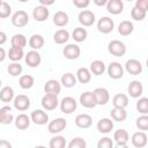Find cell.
Segmentation results:
<instances>
[{
  "label": "cell",
  "instance_id": "cell-1",
  "mask_svg": "<svg viewBox=\"0 0 148 148\" xmlns=\"http://www.w3.org/2000/svg\"><path fill=\"white\" fill-rule=\"evenodd\" d=\"M40 104H42V108H43L44 110H46V111H52V110H54V109L59 105L58 95L45 92V95L42 97Z\"/></svg>",
  "mask_w": 148,
  "mask_h": 148
},
{
  "label": "cell",
  "instance_id": "cell-2",
  "mask_svg": "<svg viewBox=\"0 0 148 148\" xmlns=\"http://www.w3.org/2000/svg\"><path fill=\"white\" fill-rule=\"evenodd\" d=\"M77 108V102L72 96H66L60 101V110L65 114H72Z\"/></svg>",
  "mask_w": 148,
  "mask_h": 148
},
{
  "label": "cell",
  "instance_id": "cell-3",
  "mask_svg": "<svg viewBox=\"0 0 148 148\" xmlns=\"http://www.w3.org/2000/svg\"><path fill=\"white\" fill-rule=\"evenodd\" d=\"M108 51L114 57H123L126 53V45L118 39H113L108 44Z\"/></svg>",
  "mask_w": 148,
  "mask_h": 148
},
{
  "label": "cell",
  "instance_id": "cell-4",
  "mask_svg": "<svg viewBox=\"0 0 148 148\" xmlns=\"http://www.w3.org/2000/svg\"><path fill=\"white\" fill-rule=\"evenodd\" d=\"M12 24L16 28H23L29 23V15L24 10H17L12 15Z\"/></svg>",
  "mask_w": 148,
  "mask_h": 148
},
{
  "label": "cell",
  "instance_id": "cell-5",
  "mask_svg": "<svg viewBox=\"0 0 148 148\" xmlns=\"http://www.w3.org/2000/svg\"><path fill=\"white\" fill-rule=\"evenodd\" d=\"M66 126H67V120L65 118L58 117V118H56V119H53L52 121L49 123L47 130L52 134H58V133L62 132L66 128Z\"/></svg>",
  "mask_w": 148,
  "mask_h": 148
},
{
  "label": "cell",
  "instance_id": "cell-6",
  "mask_svg": "<svg viewBox=\"0 0 148 148\" xmlns=\"http://www.w3.org/2000/svg\"><path fill=\"white\" fill-rule=\"evenodd\" d=\"M114 28V22L109 16H103L97 22V30L102 34H110Z\"/></svg>",
  "mask_w": 148,
  "mask_h": 148
},
{
  "label": "cell",
  "instance_id": "cell-7",
  "mask_svg": "<svg viewBox=\"0 0 148 148\" xmlns=\"http://www.w3.org/2000/svg\"><path fill=\"white\" fill-rule=\"evenodd\" d=\"M77 20L80 22L81 25L83 27H90L95 23L96 18H95V14L91 12V10H88V9H83L77 15Z\"/></svg>",
  "mask_w": 148,
  "mask_h": 148
},
{
  "label": "cell",
  "instance_id": "cell-8",
  "mask_svg": "<svg viewBox=\"0 0 148 148\" xmlns=\"http://www.w3.org/2000/svg\"><path fill=\"white\" fill-rule=\"evenodd\" d=\"M108 75L113 79V80H118V79H121L123 75H124V67L117 62V61H112L109 64L108 66Z\"/></svg>",
  "mask_w": 148,
  "mask_h": 148
},
{
  "label": "cell",
  "instance_id": "cell-9",
  "mask_svg": "<svg viewBox=\"0 0 148 148\" xmlns=\"http://www.w3.org/2000/svg\"><path fill=\"white\" fill-rule=\"evenodd\" d=\"M13 105L17 111H25L30 108V98L27 95L20 94V95L14 97Z\"/></svg>",
  "mask_w": 148,
  "mask_h": 148
},
{
  "label": "cell",
  "instance_id": "cell-10",
  "mask_svg": "<svg viewBox=\"0 0 148 148\" xmlns=\"http://www.w3.org/2000/svg\"><path fill=\"white\" fill-rule=\"evenodd\" d=\"M24 60H25V64L31 67V68H35V67H38L42 62V57L40 54L38 53L37 50H31L29 51L25 56H24Z\"/></svg>",
  "mask_w": 148,
  "mask_h": 148
},
{
  "label": "cell",
  "instance_id": "cell-11",
  "mask_svg": "<svg viewBox=\"0 0 148 148\" xmlns=\"http://www.w3.org/2000/svg\"><path fill=\"white\" fill-rule=\"evenodd\" d=\"M92 92L95 95V99H96L97 105H105L110 101V94H109V90L106 88L98 87Z\"/></svg>",
  "mask_w": 148,
  "mask_h": 148
},
{
  "label": "cell",
  "instance_id": "cell-12",
  "mask_svg": "<svg viewBox=\"0 0 148 148\" xmlns=\"http://www.w3.org/2000/svg\"><path fill=\"white\" fill-rule=\"evenodd\" d=\"M50 16V10L47 9L46 6H36L32 10V17L35 18V21L37 22H44L49 18Z\"/></svg>",
  "mask_w": 148,
  "mask_h": 148
},
{
  "label": "cell",
  "instance_id": "cell-13",
  "mask_svg": "<svg viewBox=\"0 0 148 148\" xmlns=\"http://www.w3.org/2000/svg\"><path fill=\"white\" fill-rule=\"evenodd\" d=\"M62 53H64V56H65L66 59H68V60H75V59H77L80 57L81 50H80V47L76 44H67L64 47Z\"/></svg>",
  "mask_w": 148,
  "mask_h": 148
},
{
  "label": "cell",
  "instance_id": "cell-14",
  "mask_svg": "<svg viewBox=\"0 0 148 148\" xmlns=\"http://www.w3.org/2000/svg\"><path fill=\"white\" fill-rule=\"evenodd\" d=\"M127 91H128V95L133 98H139L141 97V95L143 94V86L140 81L138 80H133L130 82L128 87H127Z\"/></svg>",
  "mask_w": 148,
  "mask_h": 148
},
{
  "label": "cell",
  "instance_id": "cell-15",
  "mask_svg": "<svg viewBox=\"0 0 148 148\" xmlns=\"http://www.w3.org/2000/svg\"><path fill=\"white\" fill-rule=\"evenodd\" d=\"M80 103L82 106L87 108V109H94L97 104H96V99H95V95L92 91H84L80 95Z\"/></svg>",
  "mask_w": 148,
  "mask_h": 148
},
{
  "label": "cell",
  "instance_id": "cell-16",
  "mask_svg": "<svg viewBox=\"0 0 148 148\" xmlns=\"http://www.w3.org/2000/svg\"><path fill=\"white\" fill-rule=\"evenodd\" d=\"M30 119L34 124L36 125H45L47 121H49V114L44 111V110H40V109H37V110H34L30 114Z\"/></svg>",
  "mask_w": 148,
  "mask_h": 148
},
{
  "label": "cell",
  "instance_id": "cell-17",
  "mask_svg": "<svg viewBox=\"0 0 148 148\" xmlns=\"http://www.w3.org/2000/svg\"><path fill=\"white\" fill-rule=\"evenodd\" d=\"M125 69L131 75H139L142 72V64L136 59H128L125 62Z\"/></svg>",
  "mask_w": 148,
  "mask_h": 148
},
{
  "label": "cell",
  "instance_id": "cell-18",
  "mask_svg": "<svg viewBox=\"0 0 148 148\" xmlns=\"http://www.w3.org/2000/svg\"><path fill=\"white\" fill-rule=\"evenodd\" d=\"M131 141H132V145L136 148H143L147 142H148V138L145 133V131H138L135 132L132 138H131Z\"/></svg>",
  "mask_w": 148,
  "mask_h": 148
},
{
  "label": "cell",
  "instance_id": "cell-19",
  "mask_svg": "<svg viewBox=\"0 0 148 148\" xmlns=\"http://www.w3.org/2000/svg\"><path fill=\"white\" fill-rule=\"evenodd\" d=\"M14 121V116L12 113V108L9 105H3L0 108V124L9 125Z\"/></svg>",
  "mask_w": 148,
  "mask_h": 148
},
{
  "label": "cell",
  "instance_id": "cell-20",
  "mask_svg": "<svg viewBox=\"0 0 148 148\" xmlns=\"http://www.w3.org/2000/svg\"><path fill=\"white\" fill-rule=\"evenodd\" d=\"M113 140L116 141L117 146L119 147H125L130 140V135L127 133L126 130H123V128H119L114 133H113Z\"/></svg>",
  "mask_w": 148,
  "mask_h": 148
},
{
  "label": "cell",
  "instance_id": "cell-21",
  "mask_svg": "<svg viewBox=\"0 0 148 148\" xmlns=\"http://www.w3.org/2000/svg\"><path fill=\"white\" fill-rule=\"evenodd\" d=\"M105 6H106V10L112 15H118L124 10L123 0H108Z\"/></svg>",
  "mask_w": 148,
  "mask_h": 148
},
{
  "label": "cell",
  "instance_id": "cell-22",
  "mask_svg": "<svg viewBox=\"0 0 148 148\" xmlns=\"http://www.w3.org/2000/svg\"><path fill=\"white\" fill-rule=\"evenodd\" d=\"M75 125L80 128H89L92 124V118L88 113H80L74 119Z\"/></svg>",
  "mask_w": 148,
  "mask_h": 148
},
{
  "label": "cell",
  "instance_id": "cell-23",
  "mask_svg": "<svg viewBox=\"0 0 148 148\" xmlns=\"http://www.w3.org/2000/svg\"><path fill=\"white\" fill-rule=\"evenodd\" d=\"M44 91L45 92H49V94H56V95H59L60 91H61V83L58 82L57 80H47L46 83L44 84Z\"/></svg>",
  "mask_w": 148,
  "mask_h": 148
},
{
  "label": "cell",
  "instance_id": "cell-24",
  "mask_svg": "<svg viewBox=\"0 0 148 148\" xmlns=\"http://www.w3.org/2000/svg\"><path fill=\"white\" fill-rule=\"evenodd\" d=\"M97 130H98V132H101L103 134L110 133L113 130V120H111L110 118L99 119L97 123Z\"/></svg>",
  "mask_w": 148,
  "mask_h": 148
},
{
  "label": "cell",
  "instance_id": "cell-25",
  "mask_svg": "<svg viewBox=\"0 0 148 148\" xmlns=\"http://www.w3.org/2000/svg\"><path fill=\"white\" fill-rule=\"evenodd\" d=\"M69 22V17H68V14L62 12V10H58L54 13L53 15V23L57 25V27H65L67 25Z\"/></svg>",
  "mask_w": 148,
  "mask_h": 148
},
{
  "label": "cell",
  "instance_id": "cell-26",
  "mask_svg": "<svg viewBox=\"0 0 148 148\" xmlns=\"http://www.w3.org/2000/svg\"><path fill=\"white\" fill-rule=\"evenodd\" d=\"M15 126L16 128L18 130H27L29 126H30V123H31V119L28 114L25 113H20L16 118H15Z\"/></svg>",
  "mask_w": 148,
  "mask_h": 148
},
{
  "label": "cell",
  "instance_id": "cell-27",
  "mask_svg": "<svg viewBox=\"0 0 148 148\" xmlns=\"http://www.w3.org/2000/svg\"><path fill=\"white\" fill-rule=\"evenodd\" d=\"M15 94H14V89L9 86L2 87L0 89V101L3 103H9L14 99Z\"/></svg>",
  "mask_w": 148,
  "mask_h": 148
},
{
  "label": "cell",
  "instance_id": "cell-28",
  "mask_svg": "<svg viewBox=\"0 0 148 148\" xmlns=\"http://www.w3.org/2000/svg\"><path fill=\"white\" fill-rule=\"evenodd\" d=\"M76 76L73 74V73H65L61 75V79H60V83L65 87V88H73L75 87L76 84Z\"/></svg>",
  "mask_w": 148,
  "mask_h": 148
},
{
  "label": "cell",
  "instance_id": "cell-29",
  "mask_svg": "<svg viewBox=\"0 0 148 148\" xmlns=\"http://www.w3.org/2000/svg\"><path fill=\"white\" fill-rule=\"evenodd\" d=\"M134 30V25L131 21H121L118 25V32L121 35V36H130Z\"/></svg>",
  "mask_w": 148,
  "mask_h": 148
},
{
  "label": "cell",
  "instance_id": "cell-30",
  "mask_svg": "<svg viewBox=\"0 0 148 148\" xmlns=\"http://www.w3.org/2000/svg\"><path fill=\"white\" fill-rule=\"evenodd\" d=\"M105 64L102 61V60H94V61H91V64H90V68H89V71H90V73H92L94 75H96V76H99V75H102L104 72H105Z\"/></svg>",
  "mask_w": 148,
  "mask_h": 148
},
{
  "label": "cell",
  "instance_id": "cell-31",
  "mask_svg": "<svg viewBox=\"0 0 148 148\" xmlns=\"http://www.w3.org/2000/svg\"><path fill=\"white\" fill-rule=\"evenodd\" d=\"M76 80L80 83H88L91 79V73L87 67H80L76 71Z\"/></svg>",
  "mask_w": 148,
  "mask_h": 148
},
{
  "label": "cell",
  "instance_id": "cell-32",
  "mask_svg": "<svg viewBox=\"0 0 148 148\" xmlns=\"http://www.w3.org/2000/svg\"><path fill=\"white\" fill-rule=\"evenodd\" d=\"M68 39H69V32H68L66 29H59V30H57V31L54 32V35H53V40H54V43L60 44V45L67 43Z\"/></svg>",
  "mask_w": 148,
  "mask_h": 148
},
{
  "label": "cell",
  "instance_id": "cell-33",
  "mask_svg": "<svg viewBox=\"0 0 148 148\" xmlns=\"http://www.w3.org/2000/svg\"><path fill=\"white\" fill-rule=\"evenodd\" d=\"M29 46L32 50H40L44 46V37L42 35L35 34L29 38Z\"/></svg>",
  "mask_w": 148,
  "mask_h": 148
},
{
  "label": "cell",
  "instance_id": "cell-34",
  "mask_svg": "<svg viewBox=\"0 0 148 148\" xmlns=\"http://www.w3.org/2000/svg\"><path fill=\"white\" fill-rule=\"evenodd\" d=\"M112 104H113V108H123V109H125L128 105V97H127V95L121 94V92L114 95L113 98H112Z\"/></svg>",
  "mask_w": 148,
  "mask_h": 148
},
{
  "label": "cell",
  "instance_id": "cell-35",
  "mask_svg": "<svg viewBox=\"0 0 148 148\" xmlns=\"http://www.w3.org/2000/svg\"><path fill=\"white\" fill-rule=\"evenodd\" d=\"M7 57L9 58V60L12 61H20L21 59L24 58V51L23 49H20V47H14L12 46L7 53Z\"/></svg>",
  "mask_w": 148,
  "mask_h": 148
},
{
  "label": "cell",
  "instance_id": "cell-36",
  "mask_svg": "<svg viewBox=\"0 0 148 148\" xmlns=\"http://www.w3.org/2000/svg\"><path fill=\"white\" fill-rule=\"evenodd\" d=\"M87 36H88V32H87V30L83 27H77L72 32V38L75 42H77V43H81V42L86 40L87 39Z\"/></svg>",
  "mask_w": 148,
  "mask_h": 148
},
{
  "label": "cell",
  "instance_id": "cell-37",
  "mask_svg": "<svg viewBox=\"0 0 148 148\" xmlns=\"http://www.w3.org/2000/svg\"><path fill=\"white\" fill-rule=\"evenodd\" d=\"M10 44L14 47H20V49H24L27 45V38L24 35L22 34H15L12 38H10Z\"/></svg>",
  "mask_w": 148,
  "mask_h": 148
},
{
  "label": "cell",
  "instance_id": "cell-38",
  "mask_svg": "<svg viewBox=\"0 0 148 148\" xmlns=\"http://www.w3.org/2000/svg\"><path fill=\"white\" fill-rule=\"evenodd\" d=\"M35 83V79L34 76L29 75V74H24V75H21L20 76V80H18V84L22 89H30L32 88Z\"/></svg>",
  "mask_w": 148,
  "mask_h": 148
},
{
  "label": "cell",
  "instance_id": "cell-39",
  "mask_svg": "<svg viewBox=\"0 0 148 148\" xmlns=\"http://www.w3.org/2000/svg\"><path fill=\"white\" fill-rule=\"evenodd\" d=\"M111 118L116 121H124L127 118V112L123 108H113L111 110Z\"/></svg>",
  "mask_w": 148,
  "mask_h": 148
},
{
  "label": "cell",
  "instance_id": "cell-40",
  "mask_svg": "<svg viewBox=\"0 0 148 148\" xmlns=\"http://www.w3.org/2000/svg\"><path fill=\"white\" fill-rule=\"evenodd\" d=\"M66 145H67L66 139L62 135H54L53 138L50 139V142H49L50 148H64L66 147Z\"/></svg>",
  "mask_w": 148,
  "mask_h": 148
},
{
  "label": "cell",
  "instance_id": "cell-41",
  "mask_svg": "<svg viewBox=\"0 0 148 148\" xmlns=\"http://www.w3.org/2000/svg\"><path fill=\"white\" fill-rule=\"evenodd\" d=\"M22 71H23L22 65H20L18 61H13V62L9 64L8 67H7V72H8V74L12 75V76H18V75H21Z\"/></svg>",
  "mask_w": 148,
  "mask_h": 148
},
{
  "label": "cell",
  "instance_id": "cell-42",
  "mask_svg": "<svg viewBox=\"0 0 148 148\" xmlns=\"http://www.w3.org/2000/svg\"><path fill=\"white\" fill-rule=\"evenodd\" d=\"M136 110L141 114H148V98L147 97H139L136 102Z\"/></svg>",
  "mask_w": 148,
  "mask_h": 148
},
{
  "label": "cell",
  "instance_id": "cell-43",
  "mask_svg": "<svg viewBox=\"0 0 148 148\" xmlns=\"http://www.w3.org/2000/svg\"><path fill=\"white\" fill-rule=\"evenodd\" d=\"M146 15H147V12L141 9V8H138V7H133L131 9V16L134 21H143L146 18Z\"/></svg>",
  "mask_w": 148,
  "mask_h": 148
},
{
  "label": "cell",
  "instance_id": "cell-44",
  "mask_svg": "<svg viewBox=\"0 0 148 148\" xmlns=\"http://www.w3.org/2000/svg\"><path fill=\"white\" fill-rule=\"evenodd\" d=\"M135 125L140 131H147L148 130V116L147 114H141L140 117H138L136 121H135Z\"/></svg>",
  "mask_w": 148,
  "mask_h": 148
},
{
  "label": "cell",
  "instance_id": "cell-45",
  "mask_svg": "<svg viewBox=\"0 0 148 148\" xmlns=\"http://www.w3.org/2000/svg\"><path fill=\"white\" fill-rule=\"evenodd\" d=\"M68 148H86L87 147V142L84 139L77 136V138H74L72 139L69 142H68Z\"/></svg>",
  "mask_w": 148,
  "mask_h": 148
},
{
  "label": "cell",
  "instance_id": "cell-46",
  "mask_svg": "<svg viewBox=\"0 0 148 148\" xmlns=\"http://www.w3.org/2000/svg\"><path fill=\"white\" fill-rule=\"evenodd\" d=\"M12 14V7L8 2L2 1L0 5V18H6L9 17V15Z\"/></svg>",
  "mask_w": 148,
  "mask_h": 148
},
{
  "label": "cell",
  "instance_id": "cell-47",
  "mask_svg": "<svg viewBox=\"0 0 148 148\" xmlns=\"http://www.w3.org/2000/svg\"><path fill=\"white\" fill-rule=\"evenodd\" d=\"M112 147H113V141L109 136H104L97 142V148H112Z\"/></svg>",
  "mask_w": 148,
  "mask_h": 148
},
{
  "label": "cell",
  "instance_id": "cell-48",
  "mask_svg": "<svg viewBox=\"0 0 148 148\" xmlns=\"http://www.w3.org/2000/svg\"><path fill=\"white\" fill-rule=\"evenodd\" d=\"M89 3H90V0H73V5L80 9L87 8L89 6Z\"/></svg>",
  "mask_w": 148,
  "mask_h": 148
},
{
  "label": "cell",
  "instance_id": "cell-49",
  "mask_svg": "<svg viewBox=\"0 0 148 148\" xmlns=\"http://www.w3.org/2000/svg\"><path fill=\"white\" fill-rule=\"evenodd\" d=\"M135 7L141 8L143 10H148V0H135Z\"/></svg>",
  "mask_w": 148,
  "mask_h": 148
},
{
  "label": "cell",
  "instance_id": "cell-50",
  "mask_svg": "<svg viewBox=\"0 0 148 148\" xmlns=\"http://www.w3.org/2000/svg\"><path fill=\"white\" fill-rule=\"evenodd\" d=\"M0 148H12V143L7 140H0Z\"/></svg>",
  "mask_w": 148,
  "mask_h": 148
},
{
  "label": "cell",
  "instance_id": "cell-51",
  "mask_svg": "<svg viewBox=\"0 0 148 148\" xmlns=\"http://www.w3.org/2000/svg\"><path fill=\"white\" fill-rule=\"evenodd\" d=\"M54 1H56V0H38V2H39L42 6H46V7L53 5Z\"/></svg>",
  "mask_w": 148,
  "mask_h": 148
},
{
  "label": "cell",
  "instance_id": "cell-52",
  "mask_svg": "<svg viewBox=\"0 0 148 148\" xmlns=\"http://www.w3.org/2000/svg\"><path fill=\"white\" fill-rule=\"evenodd\" d=\"M6 42H7V35H6V32L0 31V45L5 44Z\"/></svg>",
  "mask_w": 148,
  "mask_h": 148
},
{
  "label": "cell",
  "instance_id": "cell-53",
  "mask_svg": "<svg viewBox=\"0 0 148 148\" xmlns=\"http://www.w3.org/2000/svg\"><path fill=\"white\" fill-rule=\"evenodd\" d=\"M92 1H94V3H95L96 6H98V7H103V6H105L106 2H108V0H92Z\"/></svg>",
  "mask_w": 148,
  "mask_h": 148
},
{
  "label": "cell",
  "instance_id": "cell-54",
  "mask_svg": "<svg viewBox=\"0 0 148 148\" xmlns=\"http://www.w3.org/2000/svg\"><path fill=\"white\" fill-rule=\"evenodd\" d=\"M6 57H7V54H6V51H5V49L0 46V62H2V61L6 59Z\"/></svg>",
  "mask_w": 148,
  "mask_h": 148
},
{
  "label": "cell",
  "instance_id": "cell-55",
  "mask_svg": "<svg viewBox=\"0 0 148 148\" xmlns=\"http://www.w3.org/2000/svg\"><path fill=\"white\" fill-rule=\"evenodd\" d=\"M20 2H27V1H29V0H18Z\"/></svg>",
  "mask_w": 148,
  "mask_h": 148
},
{
  "label": "cell",
  "instance_id": "cell-56",
  "mask_svg": "<svg viewBox=\"0 0 148 148\" xmlns=\"http://www.w3.org/2000/svg\"><path fill=\"white\" fill-rule=\"evenodd\" d=\"M126 1H128V2H131V1H133V0H126Z\"/></svg>",
  "mask_w": 148,
  "mask_h": 148
},
{
  "label": "cell",
  "instance_id": "cell-57",
  "mask_svg": "<svg viewBox=\"0 0 148 148\" xmlns=\"http://www.w3.org/2000/svg\"><path fill=\"white\" fill-rule=\"evenodd\" d=\"M0 87H1V79H0Z\"/></svg>",
  "mask_w": 148,
  "mask_h": 148
},
{
  "label": "cell",
  "instance_id": "cell-58",
  "mask_svg": "<svg viewBox=\"0 0 148 148\" xmlns=\"http://www.w3.org/2000/svg\"><path fill=\"white\" fill-rule=\"evenodd\" d=\"M1 2H2V0H0V5H1Z\"/></svg>",
  "mask_w": 148,
  "mask_h": 148
},
{
  "label": "cell",
  "instance_id": "cell-59",
  "mask_svg": "<svg viewBox=\"0 0 148 148\" xmlns=\"http://www.w3.org/2000/svg\"><path fill=\"white\" fill-rule=\"evenodd\" d=\"M0 25H1V24H0Z\"/></svg>",
  "mask_w": 148,
  "mask_h": 148
}]
</instances>
